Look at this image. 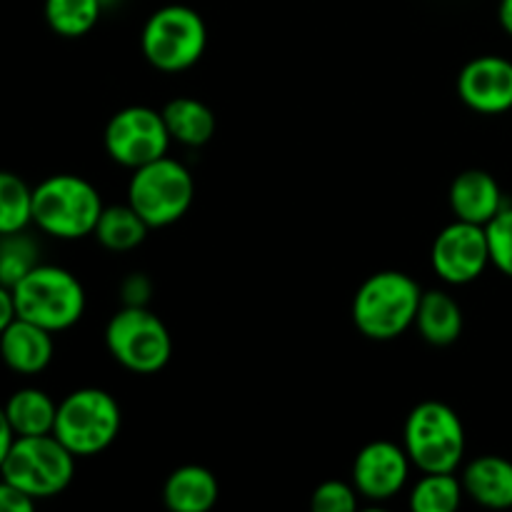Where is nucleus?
<instances>
[{"mask_svg": "<svg viewBox=\"0 0 512 512\" xmlns=\"http://www.w3.org/2000/svg\"><path fill=\"white\" fill-rule=\"evenodd\" d=\"M498 20H500V25H503L505 33L512 38V0H500Z\"/></svg>", "mask_w": 512, "mask_h": 512, "instance_id": "2f4dec72", "label": "nucleus"}, {"mask_svg": "<svg viewBox=\"0 0 512 512\" xmlns=\"http://www.w3.org/2000/svg\"><path fill=\"white\" fill-rule=\"evenodd\" d=\"M218 495V478L203 465L175 468L163 488L165 508L170 512H208L218 503Z\"/></svg>", "mask_w": 512, "mask_h": 512, "instance_id": "f3484780", "label": "nucleus"}, {"mask_svg": "<svg viewBox=\"0 0 512 512\" xmlns=\"http://www.w3.org/2000/svg\"><path fill=\"white\" fill-rule=\"evenodd\" d=\"M423 288L400 270H383L365 280L353 300L355 328L370 340H395L415 325Z\"/></svg>", "mask_w": 512, "mask_h": 512, "instance_id": "f03ea898", "label": "nucleus"}, {"mask_svg": "<svg viewBox=\"0 0 512 512\" xmlns=\"http://www.w3.org/2000/svg\"><path fill=\"white\" fill-rule=\"evenodd\" d=\"M75 460L78 458L53 433L15 438L8 458L0 465V478L38 503L55 498L73 483Z\"/></svg>", "mask_w": 512, "mask_h": 512, "instance_id": "423d86ee", "label": "nucleus"}, {"mask_svg": "<svg viewBox=\"0 0 512 512\" xmlns=\"http://www.w3.org/2000/svg\"><path fill=\"white\" fill-rule=\"evenodd\" d=\"M490 245V263L503 275L512 278V205H505L488 225H485Z\"/></svg>", "mask_w": 512, "mask_h": 512, "instance_id": "a878e982", "label": "nucleus"}, {"mask_svg": "<svg viewBox=\"0 0 512 512\" xmlns=\"http://www.w3.org/2000/svg\"><path fill=\"white\" fill-rule=\"evenodd\" d=\"M208 45V28L198 10L188 5L158 8L143 25L140 48L148 63L163 73L188 70L203 58Z\"/></svg>", "mask_w": 512, "mask_h": 512, "instance_id": "0eeeda50", "label": "nucleus"}, {"mask_svg": "<svg viewBox=\"0 0 512 512\" xmlns=\"http://www.w3.org/2000/svg\"><path fill=\"white\" fill-rule=\"evenodd\" d=\"M120 423L123 413L108 390L80 388L58 403L53 435L75 458H93L115 443Z\"/></svg>", "mask_w": 512, "mask_h": 512, "instance_id": "39448f33", "label": "nucleus"}, {"mask_svg": "<svg viewBox=\"0 0 512 512\" xmlns=\"http://www.w3.org/2000/svg\"><path fill=\"white\" fill-rule=\"evenodd\" d=\"M53 353V333L30 320L15 318L0 335V360L18 375L43 373Z\"/></svg>", "mask_w": 512, "mask_h": 512, "instance_id": "4468645a", "label": "nucleus"}, {"mask_svg": "<svg viewBox=\"0 0 512 512\" xmlns=\"http://www.w3.org/2000/svg\"><path fill=\"white\" fill-rule=\"evenodd\" d=\"M15 318H18V313H15L13 290H10L8 285L0 283V335H3V330L8 328Z\"/></svg>", "mask_w": 512, "mask_h": 512, "instance_id": "c756f323", "label": "nucleus"}, {"mask_svg": "<svg viewBox=\"0 0 512 512\" xmlns=\"http://www.w3.org/2000/svg\"><path fill=\"white\" fill-rule=\"evenodd\" d=\"M98 188L73 173H58L33 188V225L58 240L93 235L103 213Z\"/></svg>", "mask_w": 512, "mask_h": 512, "instance_id": "f257e3e1", "label": "nucleus"}, {"mask_svg": "<svg viewBox=\"0 0 512 512\" xmlns=\"http://www.w3.org/2000/svg\"><path fill=\"white\" fill-rule=\"evenodd\" d=\"M163 113L165 125H168L170 138L188 148H200L208 143L215 133V115L203 100L198 98H175L165 103Z\"/></svg>", "mask_w": 512, "mask_h": 512, "instance_id": "aec40b11", "label": "nucleus"}, {"mask_svg": "<svg viewBox=\"0 0 512 512\" xmlns=\"http://www.w3.org/2000/svg\"><path fill=\"white\" fill-rule=\"evenodd\" d=\"M410 458L403 445L375 440L358 453L353 463V485L360 498L385 503L405 488L410 475Z\"/></svg>", "mask_w": 512, "mask_h": 512, "instance_id": "f8f14e48", "label": "nucleus"}, {"mask_svg": "<svg viewBox=\"0 0 512 512\" xmlns=\"http://www.w3.org/2000/svg\"><path fill=\"white\" fill-rule=\"evenodd\" d=\"M33 225V188L18 173L0 170V235Z\"/></svg>", "mask_w": 512, "mask_h": 512, "instance_id": "b1692460", "label": "nucleus"}, {"mask_svg": "<svg viewBox=\"0 0 512 512\" xmlns=\"http://www.w3.org/2000/svg\"><path fill=\"white\" fill-rule=\"evenodd\" d=\"M10 290L18 318L30 320L50 333L73 328L85 313L83 283L60 265L38 263Z\"/></svg>", "mask_w": 512, "mask_h": 512, "instance_id": "7ed1b4c3", "label": "nucleus"}, {"mask_svg": "<svg viewBox=\"0 0 512 512\" xmlns=\"http://www.w3.org/2000/svg\"><path fill=\"white\" fill-rule=\"evenodd\" d=\"M465 495L490 510L512 508V463L498 455H483L460 475Z\"/></svg>", "mask_w": 512, "mask_h": 512, "instance_id": "dca6fc26", "label": "nucleus"}, {"mask_svg": "<svg viewBox=\"0 0 512 512\" xmlns=\"http://www.w3.org/2000/svg\"><path fill=\"white\" fill-rule=\"evenodd\" d=\"M403 448L420 473H455L465 458V428L450 405L425 400L405 420Z\"/></svg>", "mask_w": 512, "mask_h": 512, "instance_id": "20e7f679", "label": "nucleus"}, {"mask_svg": "<svg viewBox=\"0 0 512 512\" xmlns=\"http://www.w3.org/2000/svg\"><path fill=\"white\" fill-rule=\"evenodd\" d=\"M170 133L163 113L148 105L118 110L105 125L103 143L110 158L125 168H140L168 155Z\"/></svg>", "mask_w": 512, "mask_h": 512, "instance_id": "9d476101", "label": "nucleus"}, {"mask_svg": "<svg viewBox=\"0 0 512 512\" xmlns=\"http://www.w3.org/2000/svg\"><path fill=\"white\" fill-rule=\"evenodd\" d=\"M150 225L135 213L130 203L125 205H105L100 213L98 225H95L93 235L105 250L113 253H128V250L138 248L145 238H148Z\"/></svg>", "mask_w": 512, "mask_h": 512, "instance_id": "412c9836", "label": "nucleus"}, {"mask_svg": "<svg viewBox=\"0 0 512 512\" xmlns=\"http://www.w3.org/2000/svg\"><path fill=\"white\" fill-rule=\"evenodd\" d=\"M430 263L438 278L448 285H468L478 280L490 265L485 225L465 223V220L445 225L430 250Z\"/></svg>", "mask_w": 512, "mask_h": 512, "instance_id": "9b49d317", "label": "nucleus"}, {"mask_svg": "<svg viewBox=\"0 0 512 512\" xmlns=\"http://www.w3.org/2000/svg\"><path fill=\"white\" fill-rule=\"evenodd\" d=\"M103 0H45V20L60 38H83L98 25Z\"/></svg>", "mask_w": 512, "mask_h": 512, "instance_id": "4be33fe9", "label": "nucleus"}, {"mask_svg": "<svg viewBox=\"0 0 512 512\" xmlns=\"http://www.w3.org/2000/svg\"><path fill=\"white\" fill-rule=\"evenodd\" d=\"M458 95L475 113H508L512 108V63L500 55L470 60L458 75Z\"/></svg>", "mask_w": 512, "mask_h": 512, "instance_id": "ddd939ff", "label": "nucleus"}, {"mask_svg": "<svg viewBox=\"0 0 512 512\" xmlns=\"http://www.w3.org/2000/svg\"><path fill=\"white\" fill-rule=\"evenodd\" d=\"M463 483L455 473H423V478L410 490L413 512H453L463 503Z\"/></svg>", "mask_w": 512, "mask_h": 512, "instance_id": "5701e85b", "label": "nucleus"}, {"mask_svg": "<svg viewBox=\"0 0 512 512\" xmlns=\"http://www.w3.org/2000/svg\"><path fill=\"white\" fill-rule=\"evenodd\" d=\"M38 245L23 233L0 235V283L13 288L38 265Z\"/></svg>", "mask_w": 512, "mask_h": 512, "instance_id": "393cba45", "label": "nucleus"}, {"mask_svg": "<svg viewBox=\"0 0 512 512\" xmlns=\"http://www.w3.org/2000/svg\"><path fill=\"white\" fill-rule=\"evenodd\" d=\"M150 298V283L145 275H130L123 283V300L125 305H145Z\"/></svg>", "mask_w": 512, "mask_h": 512, "instance_id": "c85d7f7f", "label": "nucleus"}, {"mask_svg": "<svg viewBox=\"0 0 512 512\" xmlns=\"http://www.w3.org/2000/svg\"><path fill=\"white\" fill-rule=\"evenodd\" d=\"M5 415L18 438L50 435L55 428L58 403L40 388H20L5 400Z\"/></svg>", "mask_w": 512, "mask_h": 512, "instance_id": "6ab92c4d", "label": "nucleus"}, {"mask_svg": "<svg viewBox=\"0 0 512 512\" xmlns=\"http://www.w3.org/2000/svg\"><path fill=\"white\" fill-rule=\"evenodd\" d=\"M105 348L130 373L153 375L168 365L173 340L163 320L145 305H125L105 328Z\"/></svg>", "mask_w": 512, "mask_h": 512, "instance_id": "1a4fd4ad", "label": "nucleus"}, {"mask_svg": "<svg viewBox=\"0 0 512 512\" xmlns=\"http://www.w3.org/2000/svg\"><path fill=\"white\" fill-rule=\"evenodd\" d=\"M358 498L355 485L343 483V480H325L313 490L310 508L313 512H353L358 508Z\"/></svg>", "mask_w": 512, "mask_h": 512, "instance_id": "bb28decb", "label": "nucleus"}, {"mask_svg": "<svg viewBox=\"0 0 512 512\" xmlns=\"http://www.w3.org/2000/svg\"><path fill=\"white\" fill-rule=\"evenodd\" d=\"M15 438H18V435H15L13 425H10L8 415H5V408L0 405V465H3V460L8 458V453H10V448H13Z\"/></svg>", "mask_w": 512, "mask_h": 512, "instance_id": "7c9ffc66", "label": "nucleus"}, {"mask_svg": "<svg viewBox=\"0 0 512 512\" xmlns=\"http://www.w3.org/2000/svg\"><path fill=\"white\" fill-rule=\"evenodd\" d=\"M415 328L430 345H453L463 333V310L445 290H423Z\"/></svg>", "mask_w": 512, "mask_h": 512, "instance_id": "a211bd4d", "label": "nucleus"}, {"mask_svg": "<svg viewBox=\"0 0 512 512\" xmlns=\"http://www.w3.org/2000/svg\"><path fill=\"white\" fill-rule=\"evenodd\" d=\"M193 195L190 170L168 155L135 168L128 183V203L150 228L178 223L193 205Z\"/></svg>", "mask_w": 512, "mask_h": 512, "instance_id": "6e6552de", "label": "nucleus"}, {"mask_svg": "<svg viewBox=\"0 0 512 512\" xmlns=\"http://www.w3.org/2000/svg\"><path fill=\"white\" fill-rule=\"evenodd\" d=\"M448 198L455 220H465V223L475 225H488L505 208L503 190H500L498 180L478 168L460 173L450 185Z\"/></svg>", "mask_w": 512, "mask_h": 512, "instance_id": "2eb2a0df", "label": "nucleus"}, {"mask_svg": "<svg viewBox=\"0 0 512 512\" xmlns=\"http://www.w3.org/2000/svg\"><path fill=\"white\" fill-rule=\"evenodd\" d=\"M35 508V500L15 488L13 483L0 478V512H30Z\"/></svg>", "mask_w": 512, "mask_h": 512, "instance_id": "cd10ccee", "label": "nucleus"}]
</instances>
